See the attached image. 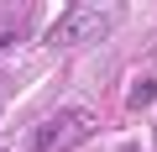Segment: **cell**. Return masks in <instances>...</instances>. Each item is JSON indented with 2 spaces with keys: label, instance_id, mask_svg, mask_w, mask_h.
I'll return each mask as SVG.
<instances>
[{
  "label": "cell",
  "instance_id": "3957f363",
  "mask_svg": "<svg viewBox=\"0 0 157 152\" xmlns=\"http://www.w3.org/2000/svg\"><path fill=\"white\" fill-rule=\"evenodd\" d=\"M152 100H157V84H152V79H136V89H131V110H147Z\"/></svg>",
  "mask_w": 157,
  "mask_h": 152
},
{
  "label": "cell",
  "instance_id": "7a4b0ae2",
  "mask_svg": "<svg viewBox=\"0 0 157 152\" xmlns=\"http://www.w3.org/2000/svg\"><path fill=\"white\" fill-rule=\"evenodd\" d=\"M89 126H94L89 110H58L47 126L32 131V152H63V147H73V136H84Z\"/></svg>",
  "mask_w": 157,
  "mask_h": 152
},
{
  "label": "cell",
  "instance_id": "6da1fadb",
  "mask_svg": "<svg viewBox=\"0 0 157 152\" xmlns=\"http://www.w3.org/2000/svg\"><path fill=\"white\" fill-rule=\"evenodd\" d=\"M110 26H115V6H73L47 32V47H94Z\"/></svg>",
  "mask_w": 157,
  "mask_h": 152
}]
</instances>
